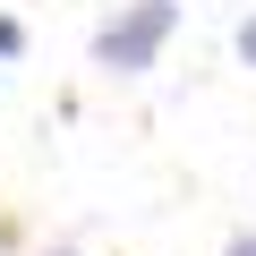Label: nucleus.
Instances as JSON below:
<instances>
[{"label": "nucleus", "instance_id": "nucleus-5", "mask_svg": "<svg viewBox=\"0 0 256 256\" xmlns=\"http://www.w3.org/2000/svg\"><path fill=\"white\" fill-rule=\"evenodd\" d=\"M52 256H68V248H52Z\"/></svg>", "mask_w": 256, "mask_h": 256}, {"label": "nucleus", "instance_id": "nucleus-2", "mask_svg": "<svg viewBox=\"0 0 256 256\" xmlns=\"http://www.w3.org/2000/svg\"><path fill=\"white\" fill-rule=\"evenodd\" d=\"M18 52H26V26H18L9 9H0V60H18Z\"/></svg>", "mask_w": 256, "mask_h": 256}, {"label": "nucleus", "instance_id": "nucleus-4", "mask_svg": "<svg viewBox=\"0 0 256 256\" xmlns=\"http://www.w3.org/2000/svg\"><path fill=\"white\" fill-rule=\"evenodd\" d=\"M222 256H256V230H230V248Z\"/></svg>", "mask_w": 256, "mask_h": 256}, {"label": "nucleus", "instance_id": "nucleus-3", "mask_svg": "<svg viewBox=\"0 0 256 256\" xmlns=\"http://www.w3.org/2000/svg\"><path fill=\"white\" fill-rule=\"evenodd\" d=\"M239 60L256 68V18H239Z\"/></svg>", "mask_w": 256, "mask_h": 256}, {"label": "nucleus", "instance_id": "nucleus-1", "mask_svg": "<svg viewBox=\"0 0 256 256\" xmlns=\"http://www.w3.org/2000/svg\"><path fill=\"white\" fill-rule=\"evenodd\" d=\"M171 26H180V0H128V9L102 18V34H94V68L102 77H146L162 60Z\"/></svg>", "mask_w": 256, "mask_h": 256}]
</instances>
